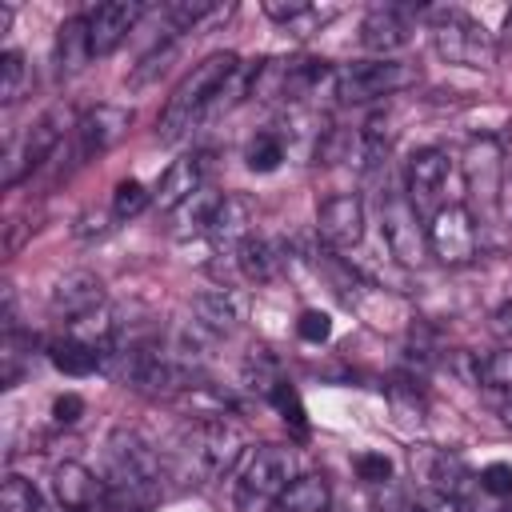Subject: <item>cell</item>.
<instances>
[{
    "instance_id": "cell-1",
    "label": "cell",
    "mask_w": 512,
    "mask_h": 512,
    "mask_svg": "<svg viewBox=\"0 0 512 512\" xmlns=\"http://www.w3.org/2000/svg\"><path fill=\"white\" fill-rule=\"evenodd\" d=\"M104 508L108 512H152L164 476H160V456L128 428H116L104 444Z\"/></svg>"
},
{
    "instance_id": "cell-2",
    "label": "cell",
    "mask_w": 512,
    "mask_h": 512,
    "mask_svg": "<svg viewBox=\"0 0 512 512\" xmlns=\"http://www.w3.org/2000/svg\"><path fill=\"white\" fill-rule=\"evenodd\" d=\"M236 68H240V56H236V52H212V56H204V60L176 84V92L168 96V104H164V112H160V128H156L160 144H176L192 124H200V120L208 116L212 100L220 96V88L228 84V76H232Z\"/></svg>"
},
{
    "instance_id": "cell-3",
    "label": "cell",
    "mask_w": 512,
    "mask_h": 512,
    "mask_svg": "<svg viewBox=\"0 0 512 512\" xmlns=\"http://www.w3.org/2000/svg\"><path fill=\"white\" fill-rule=\"evenodd\" d=\"M244 452V436L224 416H200L184 428L176 448V480L180 484H208L220 472H228Z\"/></svg>"
},
{
    "instance_id": "cell-4",
    "label": "cell",
    "mask_w": 512,
    "mask_h": 512,
    "mask_svg": "<svg viewBox=\"0 0 512 512\" xmlns=\"http://www.w3.org/2000/svg\"><path fill=\"white\" fill-rule=\"evenodd\" d=\"M296 480V456L284 444H260L244 456L232 480V500L240 512H272L284 488Z\"/></svg>"
},
{
    "instance_id": "cell-5",
    "label": "cell",
    "mask_w": 512,
    "mask_h": 512,
    "mask_svg": "<svg viewBox=\"0 0 512 512\" xmlns=\"http://www.w3.org/2000/svg\"><path fill=\"white\" fill-rule=\"evenodd\" d=\"M432 48L440 60L460 64V68H492V60H496L492 32L460 8H436L432 12Z\"/></svg>"
},
{
    "instance_id": "cell-6",
    "label": "cell",
    "mask_w": 512,
    "mask_h": 512,
    "mask_svg": "<svg viewBox=\"0 0 512 512\" xmlns=\"http://www.w3.org/2000/svg\"><path fill=\"white\" fill-rule=\"evenodd\" d=\"M416 64L396 60V56H376V60H352L344 68H336V96L344 104H368V100H384L396 96L404 88L416 84Z\"/></svg>"
},
{
    "instance_id": "cell-7",
    "label": "cell",
    "mask_w": 512,
    "mask_h": 512,
    "mask_svg": "<svg viewBox=\"0 0 512 512\" xmlns=\"http://www.w3.org/2000/svg\"><path fill=\"white\" fill-rule=\"evenodd\" d=\"M68 128H76V124H72V108H68V104H56V108H48L44 116H36V124H28L24 136L8 140L4 160H0V164H4V172H0L4 188H16L32 168H40V164L56 152V144L64 140Z\"/></svg>"
},
{
    "instance_id": "cell-8",
    "label": "cell",
    "mask_w": 512,
    "mask_h": 512,
    "mask_svg": "<svg viewBox=\"0 0 512 512\" xmlns=\"http://www.w3.org/2000/svg\"><path fill=\"white\" fill-rule=\"evenodd\" d=\"M380 232L400 264L416 268L428 256V228L420 224V212L408 192H380Z\"/></svg>"
},
{
    "instance_id": "cell-9",
    "label": "cell",
    "mask_w": 512,
    "mask_h": 512,
    "mask_svg": "<svg viewBox=\"0 0 512 512\" xmlns=\"http://www.w3.org/2000/svg\"><path fill=\"white\" fill-rule=\"evenodd\" d=\"M476 248H480L476 216L464 204H440L432 212V220H428V252L440 264L460 268V264H472L476 260Z\"/></svg>"
},
{
    "instance_id": "cell-10",
    "label": "cell",
    "mask_w": 512,
    "mask_h": 512,
    "mask_svg": "<svg viewBox=\"0 0 512 512\" xmlns=\"http://www.w3.org/2000/svg\"><path fill=\"white\" fill-rule=\"evenodd\" d=\"M132 128V112L120 104H96L76 120V160H92L104 156L108 148H116Z\"/></svg>"
},
{
    "instance_id": "cell-11",
    "label": "cell",
    "mask_w": 512,
    "mask_h": 512,
    "mask_svg": "<svg viewBox=\"0 0 512 512\" xmlns=\"http://www.w3.org/2000/svg\"><path fill=\"white\" fill-rule=\"evenodd\" d=\"M464 180L476 204L496 208L500 204V188H504V152L496 136H476L464 148Z\"/></svg>"
},
{
    "instance_id": "cell-12",
    "label": "cell",
    "mask_w": 512,
    "mask_h": 512,
    "mask_svg": "<svg viewBox=\"0 0 512 512\" xmlns=\"http://www.w3.org/2000/svg\"><path fill=\"white\" fill-rule=\"evenodd\" d=\"M316 232L328 248H356L364 240V200L356 192H336L316 208Z\"/></svg>"
},
{
    "instance_id": "cell-13",
    "label": "cell",
    "mask_w": 512,
    "mask_h": 512,
    "mask_svg": "<svg viewBox=\"0 0 512 512\" xmlns=\"http://www.w3.org/2000/svg\"><path fill=\"white\" fill-rule=\"evenodd\" d=\"M140 16H144V4H136V0H108V4L88 8L84 20H88V40H92V60L116 52Z\"/></svg>"
},
{
    "instance_id": "cell-14",
    "label": "cell",
    "mask_w": 512,
    "mask_h": 512,
    "mask_svg": "<svg viewBox=\"0 0 512 512\" xmlns=\"http://www.w3.org/2000/svg\"><path fill=\"white\" fill-rule=\"evenodd\" d=\"M408 40H412V20H408L404 4H376L364 12L360 48H368L376 56H392V52L408 48Z\"/></svg>"
},
{
    "instance_id": "cell-15",
    "label": "cell",
    "mask_w": 512,
    "mask_h": 512,
    "mask_svg": "<svg viewBox=\"0 0 512 512\" xmlns=\"http://www.w3.org/2000/svg\"><path fill=\"white\" fill-rule=\"evenodd\" d=\"M448 172H452V160L444 148H416L408 156V168H404V180H408V200L420 208H432L448 184ZM440 208V204H436Z\"/></svg>"
},
{
    "instance_id": "cell-16",
    "label": "cell",
    "mask_w": 512,
    "mask_h": 512,
    "mask_svg": "<svg viewBox=\"0 0 512 512\" xmlns=\"http://www.w3.org/2000/svg\"><path fill=\"white\" fill-rule=\"evenodd\" d=\"M208 168H212V152H192V156L172 160L168 172L160 176L152 200H156L164 212H176L188 196H196V192L208 184Z\"/></svg>"
},
{
    "instance_id": "cell-17",
    "label": "cell",
    "mask_w": 512,
    "mask_h": 512,
    "mask_svg": "<svg viewBox=\"0 0 512 512\" xmlns=\"http://www.w3.org/2000/svg\"><path fill=\"white\" fill-rule=\"evenodd\" d=\"M52 492L60 512H96L104 504V480L80 460H64L52 468Z\"/></svg>"
},
{
    "instance_id": "cell-18",
    "label": "cell",
    "mask_w": 512,
    "mask_h": 512,
    "mask_svg": "<svg viewBox=\"0 0 512 512\" xmlns=\"http://www.w3.org/2000/svg\"><path fill=\"white\" fill-rule=\"evenodd\" d=\"M100 304H108V300H104V280H100L96 272H84V268L60 276L56 288H52V296H48L52 316H64L68 324L80 320V316H88V312L100 308Z\"/></svg>"
},
{
    "instance_id": "cell-19",
    "label": "cell",
    "mask_w": 512,
    "mask_h": 512,
    "mask_svg": "<svg viewBox=\"0 0 512 512\" xmlns=\"http://www.w3.org/2000/svg\"><path fill=\"white\" fill-rule=\"evenodd\" d=\"M204 236L212 240L216 252L236 256V248L252 236V200L240 196V192H224V200H220V208H216V216H212Z\"/></svg>"
},
{
    "instance_id": "cell-20",
    "label": "cell",
    "mask_w": 512,
    "mask_h": 512,
    "mask_svg": "<svg viewBox=\"0 0 512 512\" xmlns=\"http://www.w3.org/2000/svg\"><path fill=\"white\" fill-rule=\"evenodd\" d=\"M240 320H244V304H240V296L232 288H208V292H200L192 300V324L204 328L212 340L228 336Z\"/></svg>"
},
{
    "instance_id": "cell-21",
    "label": "cell",
    "mask_w": 512,
    "mask_h": 512,
    "mask_svg": "<svg viewBox=\"0 0 512 512\" xmlns=\"http://www.w3.org/2000/svg\"><path fill=\"white\" fill-rule=\"evenodd\" d=\"M424 480L432 492L452 496V500H468V492L480 488V476H472V468L456 452H428L424 456Z\"/></svg>"
},
{
    "instance_id": "cell-22",
    "label": "cell",
    "mask_w": 512,
    "mask_h": 512,
    "mask_svg": "<svg viewBox=\"0 0 512 512\" xmlns=\"http://www.w3.org/2000/svg\"><path fill=\"white\" fill-rule=\"evenodd\" d=\"M88 60H92L88 20H84V16H68V20L56 28V72H60V76H76Z\"/></svg>"
},
{
    "instance_id": "cell-23",
    "label": "cell",
    "mask_w": 512,
    "mask_h": 512,
    "mask_svg": "<svg viewBox=\"0 0 512 512\" xmlns=\"http://www.w3.org/2000/svg\"><path fill=\"white\" fill-rule=\"evenodd\" d=\"M280 264H284L280 248H276L272 240H264V236H248V240L236 248V268H240V276L252 280V284L276 280V276H280Z\"/></svg>"
},
{
    "instance_id": "cell-24",
    "label": "cell",
    "mask_w": 512,
    "mask_h": 512,
    "mask_svg": "<svg viewBox=\"0 0 512 512\" xmlns=\"http://www.w3.org/2000/svg\"><path fill=\"white\" fill-rule=\"evenodd\" d=\"M48 360L52 368H60L64 376H92L96 368H104V352L76 340V336H60L48 344Z\"/></svg>"
},
{
    "instance_id": "cell-25",
    "label": "cell",
    "mask_w": 512,
    "mask_h": 512,
    "mask_svg": "<svg viewBox=\"0 0 512 512\" xmlns=\"http://www.w3.org/2000/svg\"><path fill=\"white\" fill-rule=\"evenodd\" d=\"M328 504H332V492L324 476H296L284 488V496L272 504V512H328Z\"/></svg>"
},
{
    "instance_id": "cell-26",
    "label": "cell",
    "mask_w": 512,
    "mask_h": 512,
    "mask_svg": "<svg viewBox=\"0 0 512 512\" xmlns=\"http://www.w3.org/2000/svg\"><path fill=\"white\" fill-rule=\"evenodd\" d=\"M220 200H224V192H216V188H208V184H204L196 196H188V200L176 208V236L184 240V236L208 232V224H212V216H216Z\"/></svg>"
},
{
    "instance_id": "cell-27",
    "label": "cell",
    "mask_w": 512,
    "mask_h": 512,
    "mask_svg": "<svg viewBox=\"0 0 512 512\" xmlns=\"http://www.w3.org/2000/svg\"><path fill=\"white\" fill-rule=\"evenodd\" d=\"M28 84H32V68H28V60H24V52L8 48V52L0 56V104H4V108L16 104V100L28 92Z\"/></svg>"
},
{
    "instance_id": "cell-28",
    "label": "cell",
    "mask_w": 512,
    "mask_h": 512,
    "mask_svg": "<svg viewBox=\"0 0 512 512\" xmlns=\"http://www.w3.org/2000/svg\"><path fill=\"white\" fill-rule=\"evenodd\" d=\"M152 204V192L140 180H120L112 188V220H136Z\"/></svg>"
},
{
    "instance_id": "cell-29",
    "label": "cell",
    "mask_w": 512,
    "mask_h": 512,
    "mask_svg": "<svg viewBox=\"0 0 512 512\" xmlns=\"http://www.w3.org/2000/svg\"><path fill=\"white\" fill-rule=\"evenodd\" d=\"M280 160H284V140L276 132H260L248 144V168L252 172H272V168H280Z\"/></svg>"
},
{
    "instance_id": "cell-30",
    "label": "cell",
    "mask_w": 512,
    "mask_h": 512,
    "mask_svg": "<svg viewBox=\"0 0 512 512\" xmlns=\"http://www.w3.org/2000/svg\"><path fill=\"white\" fill-rule=\"evenodd\" d=\"M480 384L484 388H496V392H512V348L488 352L480 360Z\"/></svg>"
},
{
    "instance_id": "cell-31",
    "label": "cell",
    "mask_w": 512,
    "mask_h": 512,
    "mask_svg": "<svg viewBox=\"0 0 512 512\" xmlns=\"http://www.w3.org/2000/svg\"><path fill=\"white\" fill-rule=\"evenodd\" d=\"M172 56H176V40L156 44L152 52H144V56H140V64L132 68V76H128V80H132V84H148L152 76H160V72L172 64Z\"/></svg>"
},
{
    "instance_id": "cell-32",
    "label": "cell",
    "mask_w": 512,
    "mask_h": 512,
    "mask_svg": "<svg viewBox=\"0 0 512 512\" xmlns=\"http://www.w3.org/2000/svg\"><path fill=\"white\" fill-rule=\"evenodd\" d=\"M272 404H276V412L296 428V432H308V420H304V404H300V392L288 384V380H280L276 388H272V396H268Z\"/></svg>"
},
{
    "instance_id": "cell-33",
    "label": "cell",
    "mask_w": 512,
    "mask_h": 512,
    "mask_svg": "<svg viewBox=\"0 0 512 512\" xmlns=\"http://www.w3.org/2000/svg\"><path fill=\"white\" fill-rule=\"evenodd\" d=\"M296 332H300L308 344H324V340L332 336V320H328V312H320V308H308V312H300V324H296Z\"/></svg>"
},
{
    "instance_id": "cell-34",
    "label": "cell",
    "mask_w": 512,
    "mask_h": 512,
    "mask_svg": "<svg viewBox=\"0 0 512 512\" xmlns=\"http://www.w3.org/2000/svg\"><path fill=\"white\" fill-rule=\"evenodd\" d=\"M480 492H488V496H512V464H488L484 472H480Z\"/></svg>"
},
{
    "instance_id": "cell-35",
    "label": "cell",
    "mask_w": 512,
    "mask_h": 512,
    "mask_svg": "<svg viewBox=\"0 0 512 512\" xmlns=\"http://www.w3.org/2000/svg\"><path fill=\"white\" fill-rule=\"evenodd\" d=\"M356 472H360V480H368V484H384V480L392 476V464H388L384 452H360V456H356Z\"/></svg>"
},
{
    "instance_id": "cell-36",
    "label": "cell",
    "mask_w": 512,
    "mask_h": 512,
    "mask_svg": "<svg viewBox=\"0 0 512 512\" xmlns=\"http://www.w3.org/2000/svg\"><path fill=\"white\" fill-rule=\"evenodd\" d=\"M308 8H312L308 0H268V4H264V12H268L276 24H284V28H288L292 20H300Z\"/></svg>"
},
{
    "instance_id": "cell-37",
    "label": "cell",
    "mask_w": 512,
    "mask_h": 512,
    "mask_svg": "<svg viewBox=\"0 0 512 512\" xmlns=\"http://www.w3.org/2000/svg\"><path fill=\"white\" fill-rule=\"evenodd\" d=\"M80 412H84V400H80L76 392H64V396H56V404H52L56 424H76V420H80Z\"/></svg>"
},
{
    "instance_id": "cell-38",
    "label": "cell",
    "mask_w": 512,
    "mask_h": 512,
    "mask_svg": "<svg viewBox=\"0 0 512 512\" xmlns=\"http://www.w3.org/2000/svg\"><path fill=\"white\" fill-rule=\"evenodd\" d=\"M108 228V216H100V212H88L84 220H80V228H76V236H100Z\"/></svg>"
},
{
    "instance_id": "cell-39",
    "label": "cell",
    "mask_w": 512,
    "mask_h": 512,
    "mask_svg": "<svg viewBox=\"0 0 512 512\" xmlns=\"http://www.w3.org/2000/svg\"><path fill=\"white\" fill-rule=\"evenodd\" d=\"M492 328H496L500 336H512V300H504V304L492 312Z\"/></svg>"
},
{
    "instance_id": "cell-40",
    "label": "cell",
    "mask_w": 512,
    "mask_h": 512,
    "mask_svg": "<svg viewBox=\"0 0 512 512\" xmlns=\"http://www.w3.org/2000/svg\"><path fill=\"white\" fill-rule=\"evenodd\" d=\"M500 40H504V48H512V12L504 16V32H500Z\"/></svg>"
},
{
    "instance_id": "cell-41",
    "label": "cell",
    "mask_w": 512,
    "mask_h": 512,
    "mask_svg": "<svg viewBox=\"0 0 512 512\" xmlns=\"http://www.w3.org/2000/svg\"><path fill=\"white\" fill-rule=\"evenodd\" d=\"M504 420H508V424H512V404H504Z\"/></svg>"
},
{
    "instance_id": "cell-42",
    "label": "cell",
    "mask_w": 512,
    "mask_h": 512,
    "mask_svg": "<svg viewBox=\"0 0 512 512\" xmlns=\"http://www.w3.org/2000/svg\"><path fill=\"white\" fill-rule=\"evenodd\" d=\"M508 140H512V120H508Z\"/></svg>"
}]
</instances>
